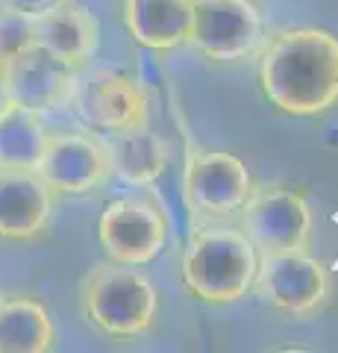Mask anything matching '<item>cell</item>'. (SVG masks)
<instances>
[{
  "label": "cell",
  "instance_id": "6da1fadb",
  "mask_svg": "<svg viewBox=\"0 0 338 353\" xmlns=\"http://www.w3.org/2000/svg\"><path fill=\"white\" fill-rule=\"evenodd\" d=\"M259 85L282 115L312 118L338 103V36L318 27H286L259 50Z\"/></svg>",
  "mask_w": 338,
  "mask_h": 353
},
{
  "label": "cell",
  "instance_id": "7a4b0ae2",
  "mask_svg": "<svg viewBox=\"0 0 338 353\" xmlns=\"http://www.w3.org/2000/svg\"><path fill=\"white\" fill-rule=\"evenodd\" d=\"M77 306L85 324L109 339H138L154 330L159 292L136 265L97 262L77 285Z\"/></svg>",
  "mask_w": 338,
  "mask_h": 353
},
{
  "label": "cell",
  "instance_id": "3957f363",
  "mask_svg": "<svg viewBox=\"0 0 338 353\" xmlns=\"http://www.w3.org/2000/svg\"><path fill=\"white\" fill-rule=\"evenodd\" d=\"M259 250L244 230L200 227L191 230L182 250L180 277L194 301L209 306H230L253 289Z\"/></svg>",
  "mask_w": 338,
  "mask_h": 353
},
{
  "label": "cell",
  "instance_id": "277c9868",
  "mask_svg": "<svg viewBox=\"0 0 338 353\" xmlns=\"http://www.w3.org/2000/svg\"><path fill=\"white\" fill-rule=\"evenodd\" d=\"M253 189V176L235 153L194 145L185 153L182 201L191 218H230L242 212Z\"/></svg>",
  "mask_w": 338,
  "mask_h": 353
},
{
  "label": "cell",
  "instance_id": "5b68a950",
  "mask_svg": "<svg viewBox=\"0 0 338 353\" xmlns=\"http://www.w3.org/2000/svg\"><path fill=\"white\" fill-rule=\"evenodd\" d=\"M253 292L265 303L294 318L318 315L330 301V271L309 250L262 253Z\"/></svg>",
  "mask_w": 338,
  "mask_h": 353
},
{
  "label": "cell",
  "instance_id": "8992f818",
  "mask_svg": "<svg viewBox=\"0 0 338 353\" xmlns=\"http://www.w3.org/2000/svg\"><path fill=\"white\" fill-rule=\"evenodd\" d=\"M194 50L212 62H242L265 44V24L253 0H191Z\"/></svg>",
  "mask_w": 338,
  "mask_h": 353
},
{
  "label": "cell",
  "instance_id": "52a82bcc",
  "mask_svg": "<svg viewBox=\"0 0 338 353\" xmlns=\"http://www.w3.org/2000/svg\"><path fill=\"white\" fill-rule=\"evenodd\" d=\"M68 106L85 130L115 132L136 124H150L147 94L133 77L115 68H92L77 74Z\"/></svg>",
  "mask_w": 338,
  "mask_h": 353
},
{
  "label": "cell",
  "instance_id": "ba28073f",
  "mask_svg": "<svg viewBox=\"0 0 338 353\" xmlns=\"http://www.w3.org/2000/svg\"><path fill=\"white\" fill-rule=\"evenodd\" d=\"M36 174L56 197H85L112 176V168L106 145L97 136L83 130H59L47 132Z\"/></svg>",
  "mask_w": 338,
  "mask_h": 353
},
{
  "label": "cell",
  "instance_id": "9c48e42d",
  "mask_svg": "<svg viewBox=\"0 0 338 353\" xmlns=\"http://www.w3.org/2000/svg\"><path fill=\"white\" fill-rule=\"evenodd\" d=\"M97 239L106 256L124 265L154 262L168 239V215L150 197H118L97 224Z\"/></svg>",
  "mask_w": 338,
  "mask_h": 353
},
{
  "label": "cell",
  "instance_id": "30bf717a",
  "mask_svg": "<svg viewBox=\"0 0 338 353\" xmlns=\"http://www.w3.org/2000/svg\"><path fill=\"white\" fill-rule=\"evenodd\" d=\"M242 230L262 253L309 250L312 212L300 192L291 189H253L242 209Z\"/></svg>",
  "mask_w": 338,
  "mask_h": 353
},
{
  "label": "cell",
  "instance_id": "8fae6325",
  "mask_svg": "<svg viewBox=\"0 0 338 353\" xmlns=\"http://www.w3.org/2000/svg\"><path fill=\"white\" fill-rule=\"evenodd\" d=\"M0 68H3L9 103L32 109V112H50V109L68 106L74 80H77V71L62 65L39 44H30L6 62H0Z\"/></svg>",
  "mask_w": 338,
  "mask_h": 353
},
{
  "label": "cell",
  "instance_id": "7c38bea8",
  "mask_svg": "<svg viewBox=\"0 0 338 353\" xmlns=\"http://www.w3.org/2000/svg\"><path fill=\"white\" fill-rule=\"evenodd\" d=\"M53 194L36 171L0 168V239L36 241L47 233Z\"/></svg>",
  "mask_w": 338,
  "mask_h": 353
},
{
  "label": "cell",
  "instance_id": "4fadbf2b",
  "mask_svg": "<svg viewBox=\"0 0 338 353\" xmlns=\"http://www.w3.org/2000/svg\"><path fill=\"white\" fill-rule=\"evenodd\" d=\"M32 39L62 65L80 71L94 57L97 41H101V27L85 6L74 3V0H62L59 6L32 18Z\"/></svg>",
  "mask_w": 338,
  "mask_h": 353
},
{
  "label": "cell",
  "instance_id": "5bb4252c",
  "mask_svg": "<svg viewBox=\"0 0 338 353\" xmlns=\"http://www.w3.org/2000/svg\"><path fill=\"white\" fill-rule=\"evenodd\" d=\"M124 27L147 50H177L191 41V0H124Z\"/></svg>",
  "mask_w": 338,
  "mask_h": 353
},
{
  "label": "cell",
  "instance_id": "9a60e30c",
  "mask_svg": "<svg viewBox=\"0 0 338 353\" xmlns=\"http://www.w3.org/2000/svg\"><path fill=\"white\" fill-rule=\"evenodd\" d=\"M103 145L109 153L112 176H118L124 185L156 183L168 165V145L150 124L106 132Z\"/></svg>",
  "mask_w": 338,
  "mask_h": 353
},
{
  "label": "cell",
  "instance_id": "2e32d148",
  "mask_svg": "<svg viewBox=\"0 0 338 353\" xmlns=\"http://www.w3.org/2000/svg\"><path fill=\"white\" fill-rule=\"evenodd\" d=\"M53 345H56V324L39 297H0V353H47Z\"/></svg>",
  "mask_w": 338,
  "mask_h": 353
},
{
  "label": "cell",
  "instance_id": "e0dca14e",
  "mask_svg": "<svg viewBox=\"0 0 338 353\" xmlns=\"http://www.w3.org/2000/svg\"><path fill=\"white\" fill-rule=\"evenodd\" d=\"M47 132L41 112L9 103L0 112V168L36 171Z\"/></svg>",
  "mask_w": 338,
  "mask_h": 353
},
{
  "label": "cell",
  "instance_id": "ac0fdd59",
  "mask_svg": "<svg viewBox=\"0 0 338 353\" xmlns=\"http://www.w3.org/2000/svg\"><path fill=\"white\" fill-rule=\"evenodd\" d=\"M30 44H36V39H32V18L0 9V62H6L9 57L30 48Z\"/></svg>",
  "mask_w": 338,
  "mask_h": 353
},
{
  "label": "cell",
  "instance_id": "d6986e66",
  "mask_svg": "<svg viewBox=\"0 0 338 353\" xmlns=\"http://www.w3.org/2000/svg\"><path fill=\"white\" fill-rule=\"evenodd\" d=\"M62 0H0V9L3 12H15V15H24V18H36L47 9L59 6Z\"/></svg>",
  "mask_w": 338,
  "mask_h": 353
},
{
  "label": "cell",
  "instance_id": "ffe728a7",
  "mask_svg": "<svg viewBox=\"0 0 338 353\" xmlns=\"http://www.w3.org/2000/svg\"><path fill=\"white\" fill-rule=\"evenodd\" d=\"M9 106V94H6V83H3V68H0V112Z\"/></svg>",
  "mask_w": 338,
  "mask_h": 353
}]
</instances>
